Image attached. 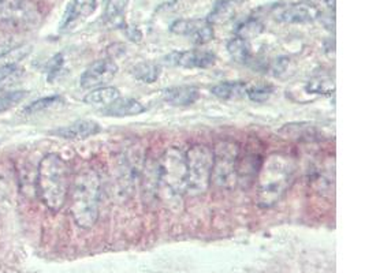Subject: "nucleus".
I'll return each instance as SVG.
<instances>
[{
  "label": "nucleus",
  "instance_id": "f257e3e1",
  "mask_svg": "<svg viewBox=\"0 0 365 273\" xmlns=\"http://www.w3.org/2000/svg\"><path fill=\"white\" fill-rule=\"evenodd\" d=\"M295 162L289 155L272 153L260 166L257 178V201L263 208L278 204L292 187Z\"/></svg>",
  "mask_w": 365,
  "mask_h": 273
},
{
  "label": "nucleus",
  "instance_id": "f03ea898",
  "mask_svg": "<svg viewBox=\"0 0 365 273\" xmlns=\"http://www.w3.org/2000/svg\"><path fill=\"white\" fill-rule=\"evenodd\" d=\"M37 194L51 212H59L69 198L72 175L69 164L55 153L42 157L37 170Z\"/></svg>",
  "mask_w": 365,
  "mask_h": 273
},
{
  "label": "nucleus",
  "instance_id": "7ed1b4c3",
  "mask_svg": "<svg viewBox=\"0 0 365 273\" xmlns=\"http://www.w3.org/2000/svg\"><path fill=\"white\" fill-rule=\"evenodd\" d=\"M70 213L81 228H92L99 219L102 182L95 170L81 171L70 186Z\"/></svg>",
  "mask_w": 365,
  "mask_h": 273
},
{
  "label": "nucleus",
  "instance_id": "20e7f679",
  "mask_svg": "<svg viewBox=\"0 0 365 273\" xmlns=\"http://www.w3.org/2000/svg\"><path fill=\"white\" fill-rule=\"evenodd\" d=\"M186 194H204L211 185L214 152L205 145H194L186 153Z\"/></svg>",
  "mask_w": 365,
  "mask_h": 273
},
{
  "label": "nucleus",
  "instance_id": "39448f33",
  "mask_svg": "<svg viewBox=\"0 0 365 273\" xmlns=\"http://www.w3.org/2000/svg\"><path fill=\"white\" fill-rule=\"evenodd\" d=\"M40 22L41 13L33 0H0V28L26 32Z\"/></svg>",
  "mask_w": 365,
  "mask_h": 273
},
{
  "label": "nucleus",
  "instance_id": "423d86ee",
  "mask_svg": "<svg viewBox=\"0 0 365 273\" xmlns=\"http://www.w3.org/2000/svg\"><path fill=\"white\" fill-rule=\"evenodd\" d=\"M214 152L211 182L220 189H234L238 183L240 149L233 142H220Z\"/></svg>",
  "mask_w": 365,
  "mask_h": 273
},
{
  "label": "nucleus",
  "instance_id": "0eeeda50",
  "mask_svg": "<svg viewBox=\"0 0 365 273\" xmlns=\"http://www.w3.org/2000/svg\"><path fill=\"white\" fill-rule=\"evenodd\" d=\"M159 169V180H162L174 194L186 193V157L180 148H170L162 156Z\"/></svg>",
  "mask_w": 365,
  "mask_h": 273
},
{
  "label": "nucleus",
  "instance_id": "6e6552de",
  "mask_svg": "<svg viewBox=\"0 0 365 273\" xmlns=\"http://www.w3.org/2000/svg\"><path fill=\"white\" fill-rule=\"evenodd\" d=\"M118 72V66L112 59H99L93 62L81 75L79 84L84 89H98L109 84Z\"/></svg>",
  "mask_w": 365,
  "mask_h": 273
},
{
  "label": "nucleus",
  "instance_id": "1a4fd4ad",
  "mask_svg": "<svg viewBox=\"0 0 365 273\" xmlns=\"http://www.w3.org/2000/svg\"><path fill=\"white\" fill-rule=\"evenodd\" d=\"M104 0H73L61 22V32L68 33L74 31L79 24L92 17Z\"/></svg>",
  "mask_w": 365,
  "mask_h": 273
},
{
  "label": "nucleus",
  "instance_id": "9d476101",
  "mask_svg": "<svg viewBox=\"0 0 365 273\" xmlns=\"http://www.w3.org/2000/svg\"><path fill=\"white\" fill-rule=\"evenodd\" d=\"M166 62L185 68H207L215 65V56L207 51H185L173 52Z\"/></svg>",
  "mask_w": 365,
  "mask_h": 273
},
{
  "label": "nucleus",
  "instance_id": "9b49d317",
  "mask_svg": "<svg viewBox=\"0 0 365 273\" xmlns=\"http://www.w3.org/2000/svg\"><path fill=\"white\" fill-rule=\"evenodd\" d=\"M318 17L319 10L313 4L297 3L282 8L277 18L286 24H306L315 21Z\"/></svg>",
  "mask_w": 365,
  "mask_h": 273
},
{
  "label": "nucleus",
  "instance_id": "f8f14e48",
  "mask_svg": "<svg viewBox=\"0 0 365 273\" xmlns=\"http://www.w3.org/2000/svg\"><path fill=\"white\" fill-rule=\"evenodd\" d=\"M100 132V126L93 120H78L66 127H61L52 132V134L66 139H85Z\"/></svg>",
  "mask_w": 365,
  "mask_h": 273
},
{
  "label": "nucleus",
  "instance_id": "ddd939ff",
  "mask_svg": "<svg viewBox=\"0 0 365 273\" xmlns=\"http://www.w3.org/2000/svg\"><path fill=\"white\" fill-rule=\"evenodd\" d=\"M200 92L194 86H176L163 92V99L176 107H187L199 100Z\"/></svg>",
  "mask_w": 365,
  "mask_h": 273
},
{
  "label": "nucleus",
  "instance_id": "4468645a",
  "mask_svg": "<svg viewBox=\"0 0 365 273\" xmlns=\"http://www.w3.org/2000/svg\"><path fill=\"white\" fill-rule=\"evenodd\" d=\"M146 111V107L134 99H122L119 98L116 102H112L107 108L103 109L104 115L107 116H116V118H123V116H134L140 115Z\"/></svg>",
  "mask_w": 365,
  "mask_h": 273
},
{
  "label": "nucleus",
  "instance_id": "2eb2a0df",
  "mask_svg": "<svg viewBox=\"0 0 365 273\" xmlns=\"http://www.w3.org/2000/svg\"><path fill=\"white\" fill-rule=\"evenodd\" d=\"M121 98V92L114 86H102L98 89H93L91 93H88L84 99V102L88 105L96 107V108H107L112 102H116Z\"/></svg>",
  "mask_w": 365,
  "mask_h": 273
},
{
  "label": "nucleus",
  "instance_id": "dca6fc26",
  "mask_svg": "<svg viewBox=\"0 0 365 273\" xmlns=\"http://www.w3.org/2000/svg\"><path fill=\"white\" fill-rule=\"evenodd\" d=\"M248 85L241 81L223 82L211 89V93L220 100H238L247 96Z\"/></svg>",
  "mask_w": 365,
  "mask_h": 273
},
{
  "label": "nucleus",
  "instance_id": "f3484780",
  "mask_svg": "<svg viewBox=\"0 0 365 273\" xmlns=\"http://www.w3.org/2000/svg\"><path fill=\"white\" fill-rule=\"evenodd\" d=\"M241 0H217L212 11L207 17L210 25H219L230 21L235 13V7Z\"/></svg>",
  "mask_w": 365,
  "mask_h": 273
},
{
  "label": "nucleus",
  "instance_id": "a211bd4d",
  "mask_svg": "<svg viewBox=\"0 0 365 273\" xmlns=\"http://www.w3.org/2000/svg\"><path fill=\"white\" fill-rule=\"evenodd\" d=\"M227 51L233 61L237 63H249L252 59V48L248 40L241 38L238 36L233 37L227 44Z\"/></svg>",
  "mask_w": 365,
  "mask_h": 273
},
{
  "label": "nucleus",
  "instance_id": "6ab92c4d",
  "mask_svg": "<svg viewBox=\"0 0 365 273\" xmlns=\"http://www.w3.org/2000/svg\"><path fill=\"white\" fill-rule=\"evenodd\" d=\"M24 77V68L18 63L3 65L0 66V91L10 92L13 91Z\"/></svg>",
  "mask_w": 365,
  "mask_h": 273
},
{
  "label": "nucleus",
  "instance_id": "aec40b11",
  "mask_svg": "<svg viewBox=\"0 0 365 273\" xmlns=\"http://www.w3.org/2000/svg\"><path fill=\"white\" fill-rule=\"evenodd\" d=\"M133 75L144 82V84H153L162 74V68L159 65L156 63H152V62H143V63H139L133 68Z\"/></svg>",
  "mask_w": 365,
  "mask_h": 273
},
{
  "label": "nucleus",
  "instance_id": "412c9836",
  "mask_svg": "<svg viewBox=\"0 0 365 273\" xmlns=\"http://www.w3.org/2000/svg\"><path fill=\"white\" fill-rule=\"evenodd\" d=\"M306 91L312 95H331L335 91V84L329 77H318L308 82Z\"/></svg>",
  "mask_w": 365,
  "mask_h": 273
},
{
  "label": "nucleus",
  "instance_id": "4be33fe9",
  "mask_svg": "<svg viewBox=\"0 0 365 273\" xmlns=\"http://www.w3.org/2000/svg\"><path fill=\"white\" fill-rule=\"evenodd\" d=\"M129 0H109L106 6V21L110 24H121V17L126 11Z\"/></svg>",
  "mask_w": 365,
  "mask_h": 273
},
{
  "label": "nucleus",
  "instance_id": "5701e85b",
  "mask_svg": "<svg viewBox=\"0 0 365 273\" xmlns=\"http://www.w3.org/2000/svg\"><path fill=\"white\" fill-rule=\"evenodd\" d=\"M263 24L258 21V20H255V18H249L245 22H242L241 25H238L237 28V32H235V36L241 37V38H245V40H251L254 37H257L258 34L263 32Z\"/></svg>",
  "mask_w": 365,
  "mask_h": 273
},
{
  "label": "nucleus",
  "instance_id": "b1692460",
  "mask_svg": "<svg viewBox=\"0 0 365 273\" xmlns=\"http://www.w3.org/2000/svg\"><path fill=\"white\" fill-rule=\"evenodd\" d=\"M26 98L25 91H10V92H3L0 95V112H4L15 105H18Z\"/></svg>",
  "mask_w": 365,
  "mask_h": 273
},
{
  "label": "nucleus",
  "instance_id": "393cba45",
  "mask_svg": "<svg viewBox=\"0 0 365 273\" xmlns=\"http://www.w3.org/2000/svg\"><path fill=\"white\" fill-rule=\"evenodd\" d=\"M274 93V88L271 85H265V84H258V85H254L251 88H248L247 91V96L255 102H267Z\"/></svg>",
  "mask_w": 365,
  "mask_h": 273
},
{
  "label": "nucleus",
  "instance_id": "a878e982",
  "mask_svg": "<svg viewBox=\"0 0 365 273\" xmlns=\"http://www.w3.org/2000/svg\"><path fill=\"white\" fill-rule=\"evenodd\" d=\"M62 102V98L61 96H51V98H45V99H40L37 102L29 104L25 109H24V114L25 115H33L37 112H41L44 109H48L56 104Z\"/></svg>",
  "mask_w": 365,
  "mask_h": 273
},
{
  "label": "nucleus",
  "instance_id": "bb28decb",
  "mask_svg": "<svg viewBox=\"0 0 365 273\" xmlns=\"http://www.w3.org/2000/svg\"><path fill=\"white\" fill-rule=\"evenodd\" d=\"M136 34H137V36H141V33L139 32V29H136V28H129V29H127V36H129V38H130V40H133V41H137V38H136Z\"/></svg>",
  "mask_w": 365,
  "mask_h": 273
}]
</instances>
